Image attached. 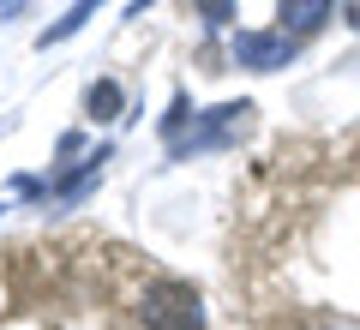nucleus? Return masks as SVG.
<instances>
[{
    "label": "nucleus",
    "instance_id": "obj_1",
    "mask_svg": "<svg viewBox=\"0 0 360 330\" xmlns=\"http://www.w3.org/2000/svg\"><path fill=\"white\" fill-rule=\"evenodd\" d=\"M139 312L150 330H198V294L186 282H156V288H144Z\"/></svg>",
    "mask_w": 360,
    "mask_h": 330
},
{
    "label": "nucleus",
    "instance_id": "obj_2",
    "mask_svg": "<svg viewBox=\"0 0 360 330\" xmlns=\"http://www.w3.org/2000/svg\"><path fill=\"white\" fill-rule=\"evenodd\" d=\"M330 18V0H283V25L295 30H319Z\"/></svg>",
    "mask_w": 360,
    "mask_h": 330
},
{
    "label": "nucleus",
    "instance_id": "obj_3",
    "mask_svg": "<svg viewBox=\"0 0 360 330\" xmlns=\"http://www.w3.org/2000/svg\"><path fill=\"white\" fill-rule=\"evenodd\" d=\"M283 54H288L283 37H240V61L252 66H283Z\"/></svg>",
    "mask_w": 360,
    "mask_h": 330
}]
</instances>
